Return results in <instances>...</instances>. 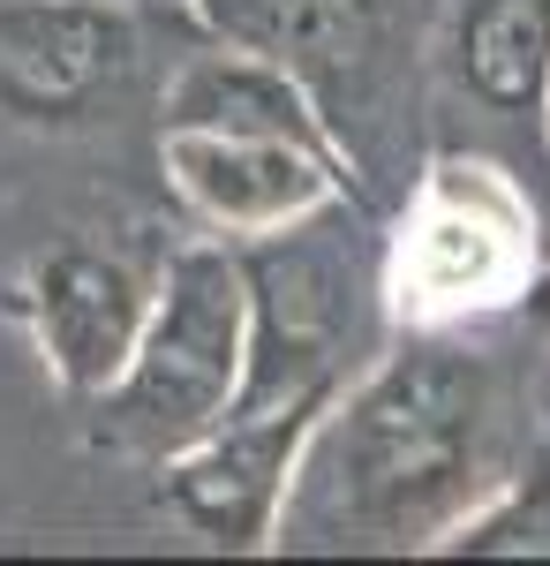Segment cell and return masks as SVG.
Returning <instances> with one entry per match:
<instances>
[{"instance_id": "1", "label": "cell", "mask_w": 550, "mask_h": 566, "mask_svg": "<svg viewBox=\"0 0 550 566\" xmlns=\"http://www.w3.org/2000/svg\"><path fill=\"white\" fill-rule=\"evenodd\" d=\"M520 453L498 363L461 325L408 333L309 423L272 552H437Z\"/></svg>"}, {"instance_id": "10", "label": "cell", "mask_w": 550, "mask_h": 566, "mask_svg": "<svg viewBox=\"0 0 550 566\" xmlns=\"http://www.w3.org/2000/svg\"><path fill=\"white\" fill-rule=\"evenodd\" d=\"M445 559H550V438L536 431L506 483L467 514L445 544Z\"/></svg>"}, {"instance_id": "3", "label": "cell", "mask_w": 550, "mask_h": 566, "mask_svg": "<svg viewBox=\"0 0 550 566\" xmlns=\"http://www.w3.org/2000/svg\"><path fill=\"white\" fill-rule=\"evenodd\" d=\"M550 219L528 205L512 167L483 151H437L408 181L400 234L384 250V310L400 333H453L512 310L543 280Z\"/></svg>"}, {"instance_id": "8", "label": "cell", "mask_w": 550, "mask_h": 566, "mask_svg": "<svg viewBox=\"0 0 550 566\" xmlns=\"http://www.w3.org/2000/svg\"><path fill=\"white\" fill-rule=\"evenodd\" d=\"M151 295L159 287H144V272L121 250H91V242H61V250L31 258L23 287H15L45 370L76 400H98L121 378V363L136 355V333L151 317Z\"/></svg>"}, {"instance_id": "9", "label": "cell", "mask_w": 550, "mask_h": 566, "mask_svg": "<svg viewBox=\"0 0 550 566\" xmlns=\"http://www.w3.org/2000/svg\"><path fill=\"white\" fill-rule=\"evenodd\" d=\"M445 76L498 129L543 136L550 106V0H461L437 45Z\"/></svg>"}, {"instance_id": "11", "label": "cell", "mask_w": 550, "mask_h": 566, "mask_svg": "<svg viewBox=\"0 0 550 566\" xmlns=\"http://www.w3.org/2000/svg\"><path fill=\"white\" fill-rule=\"evenodd\" d=\"M536 416H543V438H550V363H543V386H536Z\"/></svg>"}, {"instance_id": "4", "label": "cell", "mask_w": 550, "mask_h": 566, "mask_svg": "<svg viewBox=\"0 0 550 566\" xmlns=\"http://www.w3.org/2000/svg\"><path fill=\"white\" fill-rule=\"evenodd\" d=\"M250 378V272L226 242H189L159 272L151 317L121 378L98 392V438L114 453L173 461L219 431Z\"/></svg>"}, {"instance_id": "5", "label": "cell", "mask_w": 550, "mask_h": 566, "mask_svg": "<svg viewBox=\"0 0 550 566\" xmlns=\"http://www.w3.org/2000/svg\"><path fill=\"white\" fill-rule=\"evenodd\" d=\"M151 76V23L128 0H0V122L91 129Z\"/></svg>"}, {"instance_id": "6", "label": "cell", "mask_w": 550, "mask_h": 566, "mask_svg": "<svg viewBox=\"0 0 550 566\" xmlns=\"http://www.w3.org/2000/svg\"><path fill=\"white\" fill-rule=\"evenodd\" d=\"M159 167L167 189L234 242H272L347 197V159L309 136L226 129V122H159Z\"/></svg>"}, {"instance_id": "7", "label": "cell", "mask_w": 550, "mask_h": 566, "mask_svg": "<svg viewBox=\"0 0 550 566\" xmlns=\"http://www.w3.org/2000/svg\"><path fill=\"white\" fill-rule=\"evenodd\" d=\"M339 386H309L264 408H234L219 431H204L197 446H181L167 469V506L197 536H212L219 552H264L279 506H287V476L302 461V438L325 416V400Z\"/></svg>"}, {"instance_id": "12", "label": "cell", "mask_w": 550, "mask_h": 566, "mask_svg": "<svg viewBox=\"0 0 550 566\" xmlns=\"http://www.w3.org/2000/svg\"><path fill=\"white\" fill-rule=\"evenodd\" d=\"M543 151H550V106H543Z\"/></svg>"}, {"instance_id": "2", "label": "cell", "mask_w": 550, "mask_h": 566, "mask_svg": "<svg viewBox=\"0 0 550 566\" xmlns=\"http://www.w3.org/2000/svg\"><path fill=\"white\" fill-rule=\"evenodd\" d=\"M204 31L279 61L362 189L392 181L415 129L430 0H197Z\"/></svg>"}]
</instances>
